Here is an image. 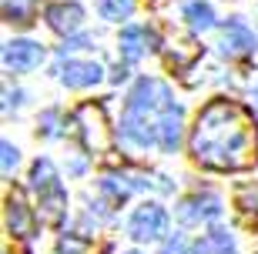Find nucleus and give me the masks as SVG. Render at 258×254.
<instances>
[{
  "label": "nucleus",
  "instance_id": "f257e3e1",
  "mask_svg": "<svg viewBox=\"0 0 258 254\" xmlns=\"http://www.w3.org/2000/svg\"><path fill=\"white\" fill-rule=\"evenodd\" d=\"M191 154L211 171H248L258 164V124L248 107L211 101L201 107L191 131Z\"/></svg>",
  "mask_w": 258,
  "mask_h": 254
},
{
  "label": "nucleus",
  "instance_id": "f03ea898",
  "mask_svg": "<svg viewBox=\"0 0 258 254\" xmlns=\"http://www.w3.org/2000/svg\"><path fill=\"white\" fill-rule=\"evenodd\" d=\"M168 107H174L168 84L154 80V77L138 80V87L131 91V101H127V114H124V124H121V134L131 144H138V147L158 144V127H161V117H164Z\"/></svg>",
  "mask_w": 258,
  "mask_h": 254
},
{
  "label": "nucleus",
  "instance_id": "7ed1b4c3",
  "mask_svg": "<svg viewBox=\"0 0 258 254\" xmlns=\"http://www.w3.org/2000/svg\"><path fill=\"white\" fill-rule=\"evenodd\" d=\"M71 131L77 134V141L84 144L91 154H107L111 144H114V134H111V124H107L104 107L94 104V101L81 104V107L71 114Z\"/></svg>",
  "mask_w": 258,
  "mask_h": 254
},
{
  "label": "nucleus",
  "instance_id": "20e7f679",
  "mask_svg": "<svg viewBox=\"0 0 258 254\" xmlns=\"http://www.w3.org/2000/svg\"><path fill=\"white\" fill-rule=\"evenodd\" d=\"M30 188L37 194L40 201V217L47 221V224H57L60 217H64V207H67V194L60 188L57 181V171L50 160H37L34 167H30Z\"/></svg>",
  "mask_w": 258,
  "mask_h": 254
},
{
  "label": "nucleus",
  "instance_id": "39448f33",
  "mask_svg": "<svg viewBox=\"0 0 258 254\" xmlns=\"http://www.w3.org/2000/svg\"><path fill=\"white\" fill-rule=\"evenodd\" d=\"M164 227H168V214L158 204H144L131 214V237L134 241H154V237L164 234Z\"/></svg>",
  "mask_w": 258,
  "mask_h": 254
},
{
  "label": "nucleus",
  "instance_id": "423d86ee",
  "mask_svg": "<svg viewBox=\"0 0 258 254\" xmlns=\"http://www.w3.org/2000/svg\"><path fill=\"white\" fill-rule=\"evenodd\" d=\"M40 60H44V50H40V44H34V40H10L7 47H4V64H7L10 70H17V74L34 70Z\"/></svg>",
  "mask_w": 258,
  "mask_h": 254
},
{
  "label": "nucleus",
  "instance_id": "0eeeda50",
  "mask_svg": "<svg viewBox=\"0 0 258 254\" xmlns=\"http://www.w3.org/2000/svg\"><path fill=\"white\" fill-rule=\"evenodd\" d=\"M221 211V201L215 194H195V198L181 201L178 207V217H181L184 224H201V221H211V217H218Z\"/></svg>",
  "mask_w": 258,
  "mask_h": 254
},
{
  "label": "nucleus",
  "instance_id": "6e6552de",
  "mask_svg": "<svg viewBox=\"0 0 258 254\" xmlns=\"http://www.w3.org/2000/svg\"><path fill=\"white\" fill-rule=\"evenodd\" d=\"M57 74L67 87H91V84L101 80L104 70H101L94 60H64V64L57 67Z\"/></svg>",
  "mask_w": 258,
  "mask_h": 254
},
{
  "label": "nucleus",
  "instance_id": "1a4fd4ad",
  "mask_svg": "<svg viewBox=\"0 0 258 254\" xmlns=\"http://www.w3.org/2000/svg\"><path fill=\"white\" fill-rule=\"evenodd\" d=\"M251 47H255V34L241 20H228V27L221 34V50L228 57H245V54H251Z\"/></svg>",
  "mask_w": 258,
  "mask_h": 254
},
{
  "label": "nucleus",
  "instance_id": "9d476101",
  "mask_svg": "<svg viewBox=\"0 0 258 254\" xmlns=\"http://www.w3.org/2000/svg\"><path fill=\"white\" fill-rule=\"evenodd\" d=\"M47 24H50V30H57V34H74V30H81V24H84V10L77 7V4H50L47 7Z\"/></svg>",
  "mask_w": 258,
  "mask_h": 254
},
{
  "label": "nucleus",
  "instance_id": "9b49d317",
  "mask_svg": "<svg viewBox=\"0 0 258 254\" xmlns=\"http://www.w3.org/2000/svg\"><path fill=\"white\" fill-rule=\"evenodd\" d=\"M7 231L14 237H30L34 234V217H30V207L24 204L20 194H10L7 198Z\"/></svg>",
  "mask_w": 258,
  "mask_h": 254
},
{
  "label": "nucleus",
  "instance_id": "f8f14e48",
  "mask_svg": "<svg viewBox=\"0 0 258 254\" xmlns=\"http://www.w3.org/2000/svg\"><path fill=\"white\" fill-rule=\"evenodd\" d=\"M158 144L164 151H178V144H181V107L178 104L164 111L161 127H158Z\"/></svg>",
  "mask_w": 258,
  "mask_h": 254
},
{
  "label": "nucleus",
  "instance_id": "ddd939ff",
  "mask_svg": "<svg viewBox=\"0 0 258 254\" xmlns=\"http://www.w3.org/2000/svg\"><path fill=\"white\" fill-rule=\"evenodd\" d=\"M148 40H151V34L144 27H127L121 34V54H124V60H138L144 54V47H148Z\"/></svg>",
  "mask_w": 258,
  "mask_h": 254
},
{
  "label": "nucleus",
  "instance_id": "4468645a",
  "mask_svg": "<svg viewBox=\"0 0 258 254\" xmlns=\"http://www.w3.org/2000/svg\"><path fill=\"white\" fill-rule=\"evenodd\" d=\"M184 20H188L195 30L215 27V14H211V7H208V4H201V0H188V4H184Z\"/></svg>",
  "mask_w": 258,
  "mask_h": 254
},
{
  "label": "nucleus",
  "instance_id": "2eb2a0df",
  "mask_svg": "<svg viewBox=\"0 0 258 254\" xmlns=\"http://www.w3.org/2000/svg\"><path fill=\"white\" fill-rule=\"evenodd\" d=\"M37 0H4V17L10 24H30Z\"/></svg>",
  "mask_w": 258,
  "mask_h": 254
},
{
  "label": "nucleus",
  "instance_id": "dca6fc26",
  "mask_svg": "<svg viewBox=\"0 0 258 254\" xmlns=\"http://www.w3.org/2000/svg\"><path fill=\"white\" fill-rule=\"evenodd\" d=\"M97 10L104 20H127L134 10V0H97Z\"/></svg>",
  "mask_w": 258,
  "mask_h": 254
},
{
  "label": "nucleus",
  "instance_id": "f3484780",
  "mask_svg": "<svg viewBox=\"0 0 258 254\" xmlns=\"http://www.w3.org/2000/svg\"><path fill=\"white\" fill-rule=\"evenodd\" d=\"M205 254H231V237L225 234V231H215V234L205 241V244H198Z\"/></svg>",
  "mask_w": 258,
  "mask_h": 254
},
{
  "label": "nucleus",
  "instance_id": "a211bd4d",
  "mask_svg": "<svg viewBox=\"0 0 258 254\" xmlns=\"http://www.w3.org/2000/svg\"><path fill=\"white\" fill-rule=\"evenodd\" d=\"M235 201H238V207L245 211V214H258V184H248V188H238Z\"/></svg>",
  "mask_w": 258,
  "mask_h": 254
},
{
  "label": "nucleus",
  "instance_id": "6ab92c4d",
  "mask_svg": "<svg viewBox=\"0 0 258 254\" xmlns=\"http://www.w3.org/2000/svg\"><path fill=\"white\" fill-rule=\"evenodd\" d=\"M57 251L60 254H87V251H91V244H87V241H81V237H71V234H67L64 241L57 244Z\"/></svg>",
  "mask_w": 258,
  "mask_h": 254
},
{
  "label": "nucleus",
  "instance_id": "aec40b11",
  "mask_svg": "<svg viewBox=\"0 0 258 254\" xmlns=\"http://www.w3.org/2000/svg\"><path fill=\"white\" fill-rule=\"evenodd\" d=\"M17 160H20L17 147H10V144H4V171H10V167H17Z\"/></svg>",
  "mask_w": 258,
  "mask_h": 254
},
{
  "label": "nucleus",
  "instance_id": "412c9836",
  "mask_svg": "<svg viewBox=\"0 0 258 254\" xmlns=\"http://www.w3.org/2000/svg\"><path fill=\"white\" fill-rule=\"evenodd\" d=\"M161 254H184V241H181V237H174V241H168V244L161 247Z\"/></svg>",
  "mask_w": 258,
  "mask_h": 254
}]
</instances>
